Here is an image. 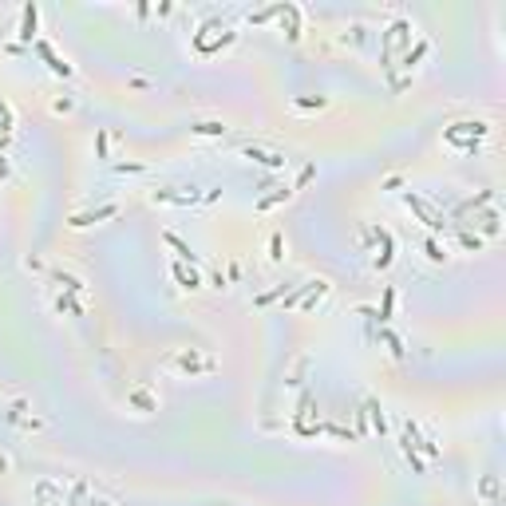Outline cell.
Listing matches in <instances>:
<instances>
[{
	"label": "cell",
	"instance_id": "6da1fadb",
	"mask_svg": "<svg viewBox=\"0 0 506 506\" xmlns=\"http://www.w3.org/2000/svg\"><path fill=\"white\" fill-rule=\"evenodd\" d=\"M245 158H257V162H265V166H281V162H285L281 155H273V151H257V146H245Z\"/></svg>",
	"mask_w": 506,
	"mask_h": 506
},
{
	"label": "cell",
	"instance_id": "7a4b0ae2",
	"mask_svg": "<svg viewBox=\"0 0 506 506\" xmlns=\"http://www.w3.org/2000/svg\"><path fill=\"white\" fill-rule=\"evenodd\" d=\"M55 281L64 285L68 293H79V289H83V281H79V277H71V273H55Z\"/></svg>",
	"mask_w": 506,
	"mask_h": 506
},
{
	"label": "cell",
	"instance_id": "3957f363",
	"mask_svg": "<svg viewBox=\"0 0 506 506\" xmlns=\"http://www.w3.org/2000/svg\"><path fill=\"white\" fill-rule=\"evenodd\" d=\"M194 131H198V135H222L226 127H222V123H194Z\"/></svg>",
	"mask_w": 506,
	"mask_h": 506
},
{
	"label": "cell",
	"instance_id": "277c9868",
	"mask_svg": "<svg viewBox=\"0 0 506 506\" xmlns=\"http://www.w3.org/2000/svg\"><path fill=\"white\" fill-rule=\"evenodd\" d=\"M174 277H178V281H182V285H186V289H198V277H194V273H190V277H186V269H174Z\"/></svg>",
	"mask_w": 506,
	"mask_h": 506
},
{
	"label": "cell",
	"instance_id": "5b68a950",
	"mask_svg": "<svg viewBox=\"0 0 506 506\" xmlns=\"http://www.w3.org/2000/svg\"><path fill=\"white\" fill-rule=\"evenodd\" d=\"M269 257L281 261V233H273V242H269Z\"/></svg>",
	"mask_w": 506,
	"mask_h": 506
},
{
	"label": "cell",
	"instance_id": "8992f818",
	"mask_svg": "<svg viewBox=\"0 0 506 506\" xmlns=\"http://www.w3.org/2000/svg\"><path fill=\"white\" fill-rule=\"evenodd\" d=\"M427 257H431V261H443V249H439L435 242H427Z\"/></svg>",
	"mask_w": 506,
	"mask_h": 506
}]
</instances>
